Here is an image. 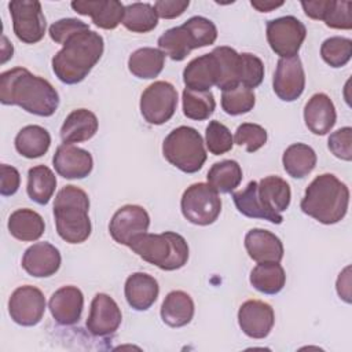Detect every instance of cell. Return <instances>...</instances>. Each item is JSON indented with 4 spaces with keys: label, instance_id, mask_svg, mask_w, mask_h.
I'll list each match as a JSON object with an SVG mask.
<instances>
[{
    "label": "cell",
    "instance_id": "1",
    "mask_svg": "<svg viewBox=\"0 0 352 352\" xmlns=\"http://www.w3.org/2000/svg\"><path fill=\"white\" fill-rule=\"evenodd\" d=\"M0 102L38 117H51L59 106V94L48 80L25 67H14L0 74Z\"/></svg>",
    "mask_w": 352,
    "mask_h": 352
},
{
    "label": "cell",
    "instance_id": "2",
    "mask_svg": "<svg viewBox=\"0 0 352 352\" xmlns=\"http://www.w3.org/2000/svg\"><path fill=\"white\" fill-rule=\"evenodd\" d=\"M104 51L103 37L88 29L73 34L52 58V70L59 81L81 82L99 62Z\"/></svg>",
    "mask_w": 352,
    "mask_h": 352
},
{
    "label": "cell",
    "instance_id": "3",
    "mask_svg": "<svg viewBox=\"0 0 352 352\" xmlns=\"http://www.w3.org/2000/svg\"><path fill=\"white\" fill-rule=\"evenodd\" d=\"M349 205V188L333 173L316 176L305 190L301 210L322 224L341 221Z\"/></svg>",
    "mask_w": 352,
    "mask_h": 352
},
{
    "label": "cell",
    "instance_id": "4",
    "mask_svg": "<svg viewBox=\"0 0 352 352\" xmlns=\"http://www.w3.org/2000/svg\"><path fill=\"white\" fill-rule=\"evenodd\" d=\"M88 194L77 186L60 188L54 201V217L58 235L67 243L85 242L92 231Z\"/></svg>",
    "mask_w": 352,
    "mask_h": 352
},
{
    "label": "cell",
    "instance_id": "5",
    "mask_svg": "<svg viewBox=\"0 0 352 352\" xmlns=\"http://www.w3.org/2000/svg\"><path fill=\"white\" fill-rule=\"evenodd\" d=\"M128 248L144 261L164 271L179 270L188 260V245L186 239L173 231L140 234L131 241Z\"/></svg>",
    "mask_w": 352,
    "mask_h": 352
},
{
    "label": "cell",
    "instance_id": "6",
    "mask_svg": "<svg viewBox=\"0 0 352 352\" xmlns=\"http://www.w3.org/2000/svg\"><path fill=\"white\" fill-rule=\"evenodd\" d=\"M165 160L184 173L198 172L206 161V150L199 132L182 125L168 133L162 143Z\"/></svg>",
    "mask_w": 352,
    "mask_h": 352
},
{
    "label": "cell",
    "instance_id": "7",
    "mask_svg": "<svg viewBox=\"0 0 352 352\" xmlns=\"http://www.w3.org/2000/svg\"><path fill=\"white\" fill-rule=\"evenodd\" d=\"M186 220L195 226L213 224L221 212L219 192L208 183H194L186 188L180 201Z\"/></svg>",
    "mask_w": 352,
    "mask_h": 352
},
{
    "label": "cell",
    "instance_id": "8",
    "mask_svg": "<svg viewBox=\"0 0 352 352\" xmlns=\"http://www.w3.org/2000/svg\"><path fill=\"white\" fill-rule=\"evenodd\" d=\"M267 41L280 58L297 56L305 36V25L293 15L279 16L267 22Z\"/></svg>",
    "mask_w": 352,
    "mask_h": 352
},
{
    "label": "cell",
    "instance_id": "9",
    "mask_svg": "<svg viewBox=\"0 0 352 352\" xmlns=\"http://www.w3.org/2000/svg\"><path fill=\"white\" fill-rule=\"evenodd\" d=\"M140 113L151 125H162L169 121L177 107V91L168 81H154L140 96Z\"/></svg>",
    "mask_w": 352,
    "mask_h": 352
},
{
    "label": "cell",
    "instance_id": "10",
    "mask_svg": "<svg viewBox=\"0 0 352 352\" xmlns=\"http://www.w3.org/2000/svg\"><path fill=\"white\" fill-rule=\"evenodd\" d=\"M12 18V29L18 40L25 44L38 43L45 33L47 21L40 1L14 0L8 4Z\"/></svg>",
    "mask_w": 352,
    "mask_h": 352
},
{
    "label": "cell",
    "instance_id": "11",
    "mask_svg": "<svg viewBox=\"0 0 352 352\" xmlns=\"http://www.w3.org/2000/svg\"><path fill=\"white\" fill-rule=\"evenodd\" d=\"M45 312V297L34 286L25 285L16 287L8 300V314L11 319L25 327L36 326Z\"/></svg>",
    "mask_w": 352,
    "mask_h": 352
},
{
    "label": "cell",
    "instance_id": "12",
    "mask_svg": "<svg viewBox=\"0 0 352 352\" xmlns=\"http://www.w3.org/2000/svg\"><path fill=\"white\" fill-rule=\"evenodd\" d=\"M150 226V216L140 205H124L111 217L109 232L111 238L120 243L129 246L131 241L147 232Z\"/></svg>",
    "mask_w": 352,
    "mask_h": 352
},
{
    "label": "cell",
    "instance_id": "13",
    "mask_svg": "<svg viewBox=\"0 0 352 352\" xmlns=\"http://www.w3.org/2000/svg\"><path fill=\"white\" fill-rule=\"evenodd\" d=\"M272 88L275 95L283 102H294L301 96L305 88V72L298 55L278 60Z\"/></svg>",
    "mask_w": 352,
    "mask_h": 352
},
{
    "label": "cell",
    "instance_id": "14",
    "mask_svg": "<svg viewBox=\"0 0 352 352\" xmlns=\"http://www.w3.org/2000/svg\"><path fill=\"white\" fill-rule=\"evenodd\" d=\"M122 320V314L118 304L106 293H98L92 298L87 330L96 337H107L114 334Z\"/></svg>",
    "mask_w": 352,
    "mask_h": 352
},
{
    "label": "cell",
    "instance_id": "15",
    "mask_svg": "<svg viewBox=\"0 0 352 352\" xmlns=\"http://www.w3.org/2000/svg\"><path fill=\"white\" fill-rule=\"evenodd\" d=\"M275 323V314L270 304L260 300L245 301L238 311V324L250 338H265Z\"/></svg>",
    "mask_w": 352,
    "mask_h": 352
},
{
    "label": "cell",
    "instance_id": "16",
    "mask_svg": "<svg viewBox=\"0 0 352 352\" xmlns=\"http://www.w3.org/2000/svg\"><path fill=\"white\" fill-rule=\"evenodd\" d=\"M52 164L56 173L65 179H84L94 168V160L89 151L70 143L58 146Z\"/></svg>",
    "mask_w": 352,
    "mask_h": 352
},
{
    "label": "cell",
    "instance_id": "17",
    "mask_svg": "<svg viewBox=\"0 0 352 352\" xmlns=\"http://www.w3.org/2000/svg\"><path fill=\"white\" fill-rule=\"evenodd\" d=\"M60 253L50 242H37L29 246L22 256V268L34 278H48L60 267Z\"/></svg>",
    "mask_w": 352,
    "mask_h": 352
},
{
    "label": "cell",
    "instance_id": "18",
    "mask_svg": "<svg viewBox=\"0 0 352 352\" xmlns=\"http://www.w3.org/2000/svg\"><path fill=\"white\" fill-rule=\"evenodd\" d=\"M48 308L58 324H76L80 320L84 308L82 292L76 286H63L52 293L48 301Z\"/></svg>",
    "mask_w": 352,
    "mask_h": 352
},
{
    "label": "cell",
    "instance_id": "19",
    "mask_svg": "<svg viewBox=\"0 0 352 352\" xmlns=\"http://www.w3.org/2000/svg\"><path fill=\"white\" fill-rule=\"evenodd\" d=\"M70 6L77 14L91 16L92 22L98 28L106 30L116 29L120 23H122L125 12V6L117 0H77L72 1Z\"/></svg>",
    "mask_w": 352,
    "mask_h": 352
},
{
    "label": "cell",
    "instance_id": "20",
    "mask_svg": "<svg viewBox=\"0 0 352 352\" xmlns=\"http://www.w3.org/2000/svg\"><path fill=\"white\" fill-rule=\"evenodd\" d=\"M219 77V63L213 52L191 59L183 70L186 88L194 91H210L213 85H217Z\"/></svg>",
    "mask_w": 352,
    "mask_h": 352
},
{
    "label": "cell",
    "instance_id": "21",
    "mask_svg": "<svg viewBox=\"0 0 352 352\" xmlns=\"http://www.w3.org/2000/svg\"><path fill=\"white\" fill-rule=\"evenodd\" d=\"M337 120L333 100L323 92L312 95L304 106V121L307 128L315 135H326L331 131Z\"/></svg>",
    "mask_w": 352,
    "mask_h": 352
},
{
    "label": "cell",
    "instance_id": "22",
    "mask_svg": "<svg viewBox=\"0 0 352 352\" xmlns=\"http://www.w3.org/2000/svg\"><path fill=\"white\" fill-rule=\"evenodd\" d=\"M245 248L249 257L257 263H279L285 252L282 241L274 232L263 228H252L246 232Z\"/></svg>",
    "mask_w": 352,
    "mask_h": 352
},
{
    "label": "cell",
    "instance_id": "23",
    "mask_svg": "<svg viewBox=\"0 0 352 352\" xmlns=\"http://www.w3.org/2000/svg\"><path fill=\"white\" fill-rule=\"evenodd\" d=\"M124 293L131 308L147 311L157 301L160 286L154 276L146 272H133L125 280Z\"/></svg>",
    "mask_w": 352,
    "mask_h": 352
},
{
    "label": "cell",
    "instance_id": "24",
    "mask_svg": "<svg viewBox=\"0 0 352 352\" xmlns=\"http://www.w3.org/2000/svg\"><path fill=\"white\" fill-rule=\"evenodd\" d=\"M99 128L96 116L88 109L73 110L60 126V139L63 143L87 142L95 136Z\"/></svg>",
    "mask_w": 352,
    "mask_h": 352
},
{
    "label": "cell",
    "instance_id": "25",
    "mask_svg": "<svg viewBox=\"0 0 352 352\" xmlns=\"http://www.w3.org/2000/svg\"><path fill=\"white\" fill-rule=\"evenodd\" d=\"M232 199L238 212L246 217L263 219L274 224H280L283 221L280 213H275L264 205L257 191V182L254 180L249 182L243 190L232 192Z\"/></svg>",
    "mask_w": 352,
    "mask_h": 352
},
{
    "label": "cell",
    "instance_id": "26",
    "mask_svg": "<svg viewBox=\"0 0 352 352\" xmlns=\"http://www.w3.org/2000/svg\"><path fill=\"white\" fill-rule=\"evenodd\" d=\"M194 301L183 290H173L166 294L161 305V319L170 327H183L194 316Z\"/></svg>",
    "mask_w": 352,
    "mask_h": 352
},
{
    "label": "cell",
    "instance_id": "27",
    "mask_svg": "<svg viewBox=\"0 0 352 352\" xmlns=\"http://www.w3.org/2000/svg\"><path fill=\"white\" fill-rule=\"evenodd\" d=\"M160 50L172 60H183L192 51L199 48L192 32L183 23L168 29L158 37Z\"/></svg>",
    "mask_w": 352,
    "mask_h": 352
},
{
    "label": "cell",
    "instance_id": "28",
    "mask_svg": "<svg viewBox=\"0 0 352 352\" xmlns=\"http://www.w3.org/2000/svg\"><path fill=\"white\" fill-rule=\"evenodd\" d=\"M10 234L22 242H33L41 238L45 231L43 217L32 209H16L8 217Z\"/></svg>",
    "mask_w": 352,
    "mask_h": 352
},
{
    "label": "cell",
    "instance_id": "29",
    "mask_svg": "<svg viewBox=\"0 0 352 352\" xmlns=\"http://www.w3.org/2000/svg\"><path fill=\"white\" fill-rule=\"evenodd\" d=\"M14 144L22 157L40 158L51 146V135L40 125H26L16 133Z\"/></svg>",
    "mask_w": 352,
    "mask_h": 352
},
{
    "label": "cell",
    "instance_id": "30",
    "mask_svg": "<svg viewBox=\"0 0 352 352\" xmlns=\"http://www.w3.org/2000/svg\"><path fill=\"white\" fill-rule=\"evenodd\" d=\"M257 191L264 205L275 213L285 212L290 205V186L279 176L271 175L263 177L260 182H257Z\"/></svg>",
    "mask_w": 352,
    "mask_h": 352
},
{
    "label": "cell",
    "instance_id": "31",
    "mask_svg": "<svg viewBox=\"0 0 352 352\" xmlns=\"http://www.w3.org/2000/svg\"><path fill=\"white\" fill-rule=\"evenodd\" d=\"M165 54L160 48L143 47L133 51L128 59L129 72L143 80L155 78L164 69Z\"/></svg>",
    "mask_w": 352,
    "mask_h": 352
},
{
    "label": "cell",
    "instance_id": "32",
    "mask_svg": "<svg viewBox=\"0 0 352 352\" xmlns=\"http://www.w3.org/2000/svg\"><path fill=\"white\" fill-rule=\"evenodd\" d=\"M316 153L315 150L304 143L290 144L283 155L282 164L286 173L294 179H302L308 176L316 166Z\"/></svg>",
    "mask_w": 352,
    "mask_h": 352
},
{
    "label": "cell",
    "instance_id": "33",
    "mask_svg": "<svg viewBox=\"0 0 352 352\" xmlns=\"http://www.w3.org/2000/svg\"><path fill=\"white\" fill-rule=\"evenodd\" d=\"M249 280L260 293L278 294L286 283V274L279 263L264 261L252 270Z\"/></svg>",
    "mask_w": 352,
    "mask_h": 352
},
{
    "label": "cell",
    "instance_id": "34",
    "mask_svg": "<svg viewBox=\"0 0 352 352\" xmlns=\"http://www.w3.org/2000/svg\"><path fill=\"white\" fill-rule=\"evenodd\" d=\"M56 188V176L45 165H37L28 170L26 192L38 205H47Z\"/></svg>",
    "mask_w": 352,
    "mask_h": 352
},
{
    "label": "cell",
    "instance_id": "35",
    "mask_svg": "<svg viewBox=\"0 0 352 352\" xmlns=\"http://www.w3.org/2000/svg\"><path fill=\"white\" fill-rule=\"evenodd\" d=\"M208 184L217 192L227 194L234 191L242 182L241 165L234 160L214 162L206 175Z\"/></svg>",
    "mask_w": 352,
    "mask_h": 352
},
{
    "label": "cell",
    "instance_id": "36",
    "mask_svg": "<svg viewBox=\"0 0 352 352\" xmlns=\"http://www.w3.org/2000/svg\"><path fill=\"white\" fill-rule=\"evenodd\" d=\"M213 55L217 59L220 77L217 82V88L224 91L232 88L239 84V63L241 58L239 54L227 45H220L213 48Z\"/></svg>",
    "mask_w": 352,
    "mask_h": 352
},
{
    "label": "cell",
    "instance_id": "37",
    "mask_svg": "<svg viewBox=\"0 0 352 352\" xmlns=\"http://www.w3.org/2000/svg\"><path fill=\"white\" fill-rule=\"evenodd\" d=\"M122 25L133 33H148L158 25L154 7L148 3H132L125 6Z\"/></svg>",
    "mask_w": 352,
    "mask_h": 352
},
{
    "label": "cell",
    "instance_id": "38",
    "mask_svg": "<svg viewBox=\"0 0 352 352\" xmlns=\"http://www.w3.org/2000/svg\"><path fill=\"white\" fill-rule=\"evenodd\" d=\"M182 99L183 113L190 120H208L216 109V100L210 91H194L184 88Z\"/></svg>",
    "mask_w": 352,
    "mask_h": 352
},
{
    "label": "cell",
    "instance_id": "39",
    "mask_svg": "<svg viewBox=\"0 0 352 352\" xmlns=\"http://www.w3.org/2000/svg\"><path fill=\"white\" fill-rule=\"evenodd\" d=\"M254 104L256 95L253 89L242 84L224 89L221 94V109L230 116H241L249 113Z\"/></svg>",
    "mask_w": 352,
    "mask_h": 352
},
{
    "label": "cell",
    "instance_id": "40",
    "mask_svg": "<svg viewBox=\"0 0 352 352\" xmlns=\"http://www.w3.org/2000/svg\"><path fill=\"white\" fill-rule=\"evenodd\" d=\"M322 59L331 67L345 66L352 56V40L348 37L333 36L320 45Z\"/></svg>",
    "mask_w": 352,
    "mask_h": 352
},
{
    "label": "cell",
    "instance_id": "41",
    "mask_svg": "<svg viewBox=\"0 0 352 352\" xmlns=\"http://www.w3.org/2000/svg\"><path fill=\"white\" fill-rule=\"evenodd\" d=\"M205 143L208 150L213 155H221L228 153L234 146V138L230 129L217 120H213L206 126Z\"/></svg>",
    "mask_w": 352,
    "mask_h": 352
},
{
    "label": "cell",
    "instance_id": "42",
    "mask_svg": "<svg viewBox=\"0 0 352 352\" xmlns=\"http://www.w3.org/2000/svg\"><path fill=\"white\" fill-rule=\"evenodd\" d=\"M239 84L250 89L258 87L264 78L263 60L250 52H242L239 54Z\"/></svg>",
    "mask_w": 352,
    "mask_h": 352
},
{
    "label": "cell",
    "instance_id": "43",
    "mask_svg": "<svg viewBox=\"0 0 352 352\" xmlns=\"http://www.w3.org/2000/svg\"><path fill=\"white\" fill-rule=\"evenodd\" d=\"M267 131L261 125L243 122L235 131L234 143L238 146H245L248 153H254L267 143Z\"/></svg>",
    "mask_w": 352,
    "mask_h": 352
},
{
    "label": "cell",
    "instance_id": "44",
    "mask_svg": "<svg viewBox=\"0 0 352 352\" xmlns=\"http://www.w3.org/2000/svg\"><path fill=\"white\" fill-rule=\"evenodd\" d=\"M184 25L192 32L199 48L212 45L217 38L216 25L205 16H199V15L191 16L184 22Z\"/></svg>",
    "mask_w": 352,
    "mask_h": 352
},
{
    "label": "cell",
    "instance_id": "45",
    "mask_svg": "<svg viewBox=\"0 0 352 352\" xmlns=\"http://www.w3.org/2000/svg\"><path fill=\"white\" fill-rule=\"evenodd\" d=\"M89 25L77 19V18H63L56 22H54L50 26V37L52 41L58 44H65L67 38H70L73 34L80 33L82 30H88Z\"/></svg>",
    "mask_w": 352,
    "mask_h": 352
},
{
    "label": "cell",
    "instance_id": "46",
    "mask_svg": "<svg viewBox=\"0 0 352 352\" xmlns=\"http://www.w3.org/2000/svg\"><path fill=\"white\" fill-rule=\"evenodd\" d=\"M327 147L331 154L342 161L352 160V128L342 126L329 136Z\"/></svg>",
    "mask_w": 352,
    "mask_h": 352
},
{
    "label": "cell",
    "instance_id": "47",
    "mask_svg": "<svg viewBox=\"0 0 352 352\" xmlns=\"http://www.w3.org/2000/svg\"><path fill=\"white\" fill-rule=\"evenodd\" d=\"M351 1H334L331 3L330 10L324 16L326 26L331 29H344L349 30L352 28V16H351Z\"/></svg>",
    "mask_w": 352,
    "mask_h": 352
},
{
    "label": "cell",
    "instance_id": "48",
    "mask_svg": "<svg viewBox=\"0 0 352 352\" xmlns=\"http://www.w3.org/2000/svg\"><path fill=\"white\" fill-rule=\"evenodd\" d=\"M190 6L188 0H158L154 3V10L158 18L173 19L180 16Z\"/></svg>",
    "mask_w": 352,
    "mask_h": 352
},
{
    "label": "cell",
    "instance_id": "49",
    "mask_svg": "<svg viewBox=\"0 0 352 352\" xmlns=\"http://www.w3.org/2000/svg\"><path fill=\"white\" fill-rule=\"evenodd\" d=\"M0 170H1V184H0V194L3 197H10L14 195L21 184V175L18 172L16 168L7 165V164H1L0 165Z\"/></svg>",
    "mask_w": 352,
    "mask_h": 352
},
{
    "label": "cell",
    "instance_id": "50",
    "mask_svg": "<svg viewBox=\"0 0 352 352\" xmlns=\"http://www.w3.org/2000/svg\"><path fill=\"white\" fill-rule=\"evenodd\" d=\"M333 0H316V1H301V7L307 16L315 21H323L327 11L331 7Z\"/></svg>",
    "mask_w": 352,
    "mask_h": 352
},
{
    "label": "cell",
    "instance_id": "51",
    "mask_svg": "<svg viewBox=\"0 0 352 352\" xmlns=\"http://www.w3.org/2000/svg\"><path fill=\"white\" fill-rule=\"evenodd\" d=\"M349 267H346L337 279V293L346 302H351V278H349Z\"/></svg>",
    "mask_w": 352,
    "mask_h": 352
},
{
    "label": "cell",
    "instance_id": "52",
    "mask_svg": "<svg viewBox=\"0 0 352 352\" xmlns=\"http://www.w3.org/2000/svg\"><path fill=\"white\" fill-rule=\"evenodd\" d=\"M252 7H254L260 12H270L278 7L283 6V1H272V0H252Z\"/></svg>",
    "mask_w": 352,
    "mask_h": 352
}]
</instances>
